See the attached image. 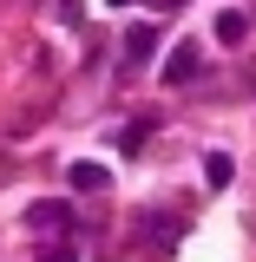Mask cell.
Listing matches in <instances>:
<instances>
[{"mask_svg": "<svg viewBox=\"0 0 256 262\" xmlns=\"http://www.w3.org/2000/svg\"><path fill=\"white\" fill-rule=\"evenodd\" d=\"M151 53H158V27H151V20L125 27V59H151Z\"/></svg>", "mask_w": 256, "mask_h": 262, "instance_id": "cell-1", "label": "cell"}, {"mask_svg": "<svg viewBox=\"0 0 256 262\" xmlns=\"http://www.w3.org/2000/svg\"><path fill=\"white\" fill-rule=\"evenodd\" d=\"M184 79H197V46H178L164 59V85H184Z\"/></svg>", "mask_w": 256, "mask_h": 262, "instance_id": "cell-2", "label": "cell"}, {"mask_svg": "<svg viewBox=\"0 0 256 262\" xmlns=\"http://www.w3.org/2000/svg\"><path fill=\"white\" fill-rule=\"evenodd\" d=\"M217 39H224V46H243V39H250V20H243V13H237V7H224V13H217Z\"/></svg>", "mask_w": 256, "mask_h": 262, "instance_id": "cell-3", "label": "cell"}, {"mask_svg": "<svg viewBox=\"0 0 256 262\" xmlns=\"http://www.w3.org/2000/svg\"><path fill=\"white\" fill-rule=\"evenodd\" d=\"M66 177H72L79 190H105V184H112V177H105V164H72Z\"/></svg>", "mask_w": 256, "mask_h": 262, "instance_id": "cell-4", "label": "cell"}, {"mask_svg": "<svg viewBox=\"0 0 256 262\" xmlns=\"http://www.w3.org/2000/svg\"><path fill=\"white\" fill-rule=\"evenodd\" d=\"M204 177H210V184H217V190H224L230 177H237V164H230L224 151H210V158H204Z\"/></svg>", "mask_w": 256, "mask_h": 262, "instance_id": "cell-5", "label": "cell"}, {"mask_svg": "<svg viewBox=\"0 0 256 262\" xmlns=\"http://www.w3.org/2000/svg\"><path fill=\"white\" fill-rule=\"evenodd\" d=\"M40 262H79V249H72V243H53V249H46Z\"/></svg>", "mask_w": 256, "mask_h": 262, "instance_id": "cell-6", "label": "cell"}, {"mask_svg": "<svg viewBox=\"0 0 256 262\" xmlns=\"http://www.w3.org/2000/svg\"><path fill=\"white\" fill-rule=\"evenodd\" d=\"M164 7H171V13H178V7H184V0H164Z\"/></svg>", "mask_w": 256, "mask_h": 262, "instance_id": "cell-7", "label": "cell"}, {"mask_svg": "<svg viewBox=\"0 0 256 262\" xmlns=\"http://www.w3.org/2000/svg\"><path fill=\"white\" fill-rule=\"evenodd\" d=\"M112 7H125V0H112Z\"/></svg>", "mask_w": 256, "mask_h": 262, "instance_id": "cell-8", "label": "cell"}]
</instances>
